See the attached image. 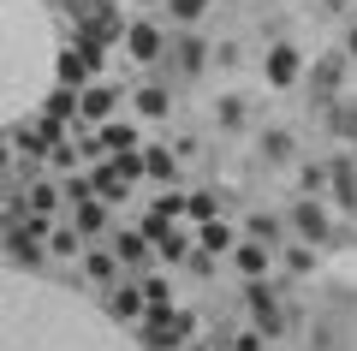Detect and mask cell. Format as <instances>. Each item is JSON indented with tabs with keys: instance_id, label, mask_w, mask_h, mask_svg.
Wrapping results in <instances>:
<instances>
[{
	"instance_id": "6da1fadb",
	"label": "cell",
	"mask_w": 357,
	"mask_h": 351,
	"mask_svg": "<svg viewBox=\"0 0 357 351\" xmlns=\"http://www.w3.org/2000/svg\"><path fill=\"white\" fill-rule=\"evenodd\" d=\"M0 351H143L126 327L72 286L0 268Z\"/></svg>"
},
{
	"instance_id": "7a4b0ae2",
	"label": "cell",
	"mask_w": 357,
	"mask_h": 351,
	"mask_svg": "<svg viewBox=\"0 0 357 351\" xmlns=\"http://www.w3.org/2000/svg\"><path fill=\"white\" fill-rule=\"evenodd\" d=\"M54 24L42 0H0V126L30 113L54 84Z\"/></svg>"
},
{
	"instance_id": "3957f363",
	"label": "cell",
	"mask_w": 357,
	"mask_h": 351,
	"mask_svg": "<svg viewBox=\"0 0 357 351\" xmlns=\"http://www.w3.org/2000/svg\"><path fill=\"white\" fill-rule=\"evenodd\" d=\"M298 72H304V54H298V48H286V42H280V48L268 54V84H274V89H292Z\"/></svg>"
},
{
	"instance_id": "277c9868",
	"label": "cell",
	"mask_w": 357,
	"mask_h": 351,
	"mask_svg": "<svg viewBox=\"0 0 357 351\" xmlns=\"http://www.w3.org/2000/svg\"><path fill=\"white\" fill-rule=\"evenodd\" d=\"M119 42H126V54H131L137 66L161 54V30H155V24H126V30H119Z\"/></svg>"
},
{
	"instance_id": "5b68a950",
	"label": "cell",
	"mask_w": 357,
	"mask_h": 351,
	"mask_svg": "<svg viewBox=\"0 0 357 351\" xmlns=\"http://www.w3.org/2000/svg\"><path fill=\"white\" fill-rule=\"evenodd\" d=\"M232 262H238V274H244V280H262V274H268V262H274V251H268V244L238 239V244H232Z\"/></svg>"
},
{
	"instance_id": "8992f818",
	"label": "cell",
	"mask_w": 357,
	"mask_h": 351,
	"mask_svg": "<svg viewBox=\"0 0 357 351\" xmlns=\"http://www.w3.org/2000/svg\"><path fill=\"white\" fill-rule=\"evenodd\" d=\"M107 315H114L119 327H126V322H143V315H149V298H143L137 286H119L114 298H107Z\"/></svg>"
},
{
	"instance_id": "52a82bcc",
	"label": "cell",
	"mask_w": 357,
	"mask_h": 351,
	"mask_svg": "<svg viewBox=\"0 0 357 351\" xmlns=\"http://www.w3.org/2000/svg\"><path fill=\"white\" fill-rule=\"evenodd\" d=\"M107 113H114V89H84V96H77V119L102 126Z\"/></svg>"
},
{
	"instance_id": "ba28073f",
	"label": "cell",
	"mask_w": 357,
	"mask_h": 351,
	"mask_svg": "<svg viewBox=\"0 0 357 351\" xmlns=\"http://www.w3.org/2000/svg\"><path fill=\"white\" fill-rule=\"evenodd\" d=\"M298 232H304V239H328V209H321V202H298Z\"/></svg>"
},
{
	"instance_id": "9c48e42d",
	"label": "cell",
	"mask_w": 357,
	"mask_h": 351,
	"mask_svg": "<svg viewBox=\"0 0 357 351\" xmlns=\"http://www.w3.org/2000/svg\"><path fill=\"white\" fill-rule=\"evenodd\" d=\"M250 315H256V327H268V334H280V304L268 298V292H262V286H256V292H250Z\"/></svg>"
},
{
	"instance_id": "30bf717a",
	"label": "cell",
	"mask_w": 357,
	"mask_h": 351,
	"mask_svg": "<svg viewBox=\"0 0 357 351\" xmlns=\"http://www.w3.org/2000/svg\"><path fill=\"white\" fill-rule=\"evenodd\" d=\"M137 113L143 119H167V113H173V96H167V89H137Z\"/></svg>"
},
{
	"instance_id": "8fae6325",
	"label": "cell",
	"mask_w": 357,
	"mask_h": 351,
	"mask_svg": "<svg viewBox=\"0 0 357 351\" xmlns=\"http://www.w3.org/2000/svg\"><path fill=\"white\" fill-rule=\"evenodd\" d=\"M102 149H137V131H131V126H114V119H107V126H102Z\"/></svg>"
},
{
	"instance_id": "7c38bea8",
	"label": "cell",
	"mask_w": 357,
	"mask_h": 351,
	"mask_svg": "<svg viewBox=\"0 0 357 351\" xmlns=\"http://www.w3.org/2000/svg\"><path fill=\"white\" fill-rule=\"evenodd\" d=\"M42 101H48V119H72V113H77V96H72V89H48Z\"/></svg>"
},
{
	"instance_id": "4fadbf2b",
	"label": "cell",
	"mask_w": 357,
	"mask_h": 351,
	"mask_svg": "<svg viewBox=\"0 0 357 351\" xmlns=\"http://www.w3.org/2000/svg\"><path fill=\"white\" fill-rule=\"evenodd\" d=\"M262 155H268V161H274V167H286V161H292V137H286V131H268Z\"/></svg>"
},
{
	"instance_id": "5bb4252c",
	"label": "cell",
	"mask_w": 357,
	"mask_h": 351,
	"mask_svg": "<svg viewBox=\"0 0 357 351\" xmlns=\"http://www.w3.org/2000/svg\"><path fill=\"white\" fill-rule=\"evenodd\" d=\"M30 209H36V214H54V209H60V191H54L48 179H36V191H30Z\"/></svg>"
},
{
	"instance_id": "9a60e30c",
	"label": "cell",
	"mask_w": 357,
	"mask_h": 351,
	"mask_svg": "<svg viewBox=\"0 0 357 351\" xmlns=\"http://www.w3.org/2000/svg\"><path fill=\"white\" fill-rule=\"evenodd\" d=\"M126 185H131V179H126V173H119V167H107V173H102V179H96V191H102V197H107V202H114V197H126Z\"/></svg>"
},
{
	"instance_id": "2e32d148",
	"label": "cell",
	"mask_w": 357,
	"mask_h": 351,
	"mask_svg": "<svg viewBox=\"0 0 357 351\" xmlns=\"http://www.w3.org/2000/svg\"><path fill=\"white\" fill-rule=\"evenodd\" d=\"M232 244H238V239H232V226H203V251H232Z\"/></svg>"
},
{
	"instance_id": "e0dca14e",
	"label": "cell",
	"mask_w": 357,
	"mask_h": 351,
	"mask_svg": "<svg viewBox=\"0 0 357 351\" xmlns=\"http://www.w3.org/2000/svg\"><path fill=\"white\" fill-rule=\"evenodd\" d=\"M215 113H220V126H244V96H220Z\"/></svg>"
},
{
	"instance_id": "ac0fdd59",
	"label": "cell",
	"mask_w": 357,
	"mask_h": 351,
	"mask_svg": "<svg viewBox=\"0 0 357 351\" xmlns=\"http://www.w3.org/2000/svg\"><path fill=\"white\" fill-rule=\"evenodd\" d=\"M143 173H155V179H173V155H167V149H143Z\"/></svg>"
},
{
	"instance_id": "d6986e66",
	"label": "cell",
	"mask_w": 357,
	"mask_h": 351,
	"mask_svg": "<svg viewBox=\"0 0 357 351\" xmlns=\"http://www.w3.org/2000/svg\"><path fill=\"white\" fill-rule=\"evenodd\" d=\"M143 251H149V239H143V232H126V239H119V262H137Z\"/></svg>"
},
{
	"instance_id": "ffe728a7",
	"label": "cell",
	"mask_w": 357,
	"mask_h": 351,
	"mask_svg": "<svg viewBox=\"0 0 357 351\" xmlns=\"http://www.w3.org/2000/svg\"><path fill=\"white\" fill-rule=\"evenodd\" d=\"M48 251L54 256H77V232H66V226H60V232H48Z\"/></svg>"
},
{
	"instance_id": "44dd1931",
	"label": "cell",
	"mask_w": 357,
	"mask_h": 351,
	"mask_svg": "<svg viewBox=\"0 0 357 351\" xmlns=\"http://www.w3.org/2000/svg\"><path fill=\"white\" fill-rule=\"evenodd\" d=\"M114 262H119V256L96 251V256H89V280H114Z\"/></svg>"
},
{
	"instance_id": "7402d4cb",
	"label": "cell",
	"mask_w": 357,
	"mask_h": 351,
	"mask_svg": "<svg viewBox=\"0 0 357 351\" xmlns=\"http://www.w3.org/2000/svg\"><path fill=\"white\" fill-rule=\"evenodd\" d=\"M178 66H185V72H203V42H185V48H178Z\"/></svg>"
},
{
	"instance_id": "603a6c76",
	"label": "cell",
	"mask_w": 357,
	"mask_h": 351,
	"mask_svg": "<svg viewBox=\"0 0 357 351\" xmlns=\"http://www.w3.org/2000/svg\"><path fill=\"white\" fill-rule=\"evenodd\" d=\"M203 13H208V0H173V18H185V24L203 18Z\"/></svg>"
},
{
	"instance_id": "cb8c5ba5",
	"label": "cell",
	"mask_w": 357,
	"mask_h": 351,
	"mask_svg": "<svg viewBox=\"0 0 357 351\" xmlns=\"http://www.w3.org/2000/svg\"><path fill=\"white\" fill-rule=\"evenodd\" d=\"M185 209H191L197 221H208V214H215V197H208V191H197V197H185Z\"/></svg>"
},
{
	"instance_id": "d4e9b609",
	"label": "cell",
	"mask_w": 357,
	"mask_h": 351,
	"mask_svg": "<svg viewBox=\"0 0 357 351\" xmlns=\"http://www.w3.org/2000/svg\"><path fill=\"white\" fill-rule=\"evenodd\" d=\"M298 185H304V191H321V185H328V167H304V173H298Z\"/></svg>"
},
{
	"instance_id": "484cf974",
	"label": "cell",
	"mask_w": 357,
	"mask_h": 351,
	"mask_svg": "<svg viewBox=\"0 0 357 351\" xmlns=\"http://www.w3.org/2000/svg\"><path fill=\"white\" fill-rule=\"evenodd\" d=\"M286 262H292V268H316V251H310V244H292V256H286Z\"/></svg>"
},
{
	"instance_id": "4316f807",
	"label": "cell",
	"mask_w": 357,
	"mask_h": 351,
	"mask_svg": "<svg viewBox=\"0 0 357 351\" xmlns=\"http://www.w3.org/2000/svg\"><path fill=\"white\" fill-rule=\"evenodd\" d=\"M215 54H220V66H238V60H244V48H238V42H220Z\"/></svg>"
},
{
	"instance_id": "83f0119b",
	"label": "cell",
	"mask_w": 357,
	"mask_h": 351,
	"mask_svg": "<svg viewBox=\"0 0 357 351\" xmlns=\"http://www.w3.org/2000/svg\"><path fill=\"white\" fill-rule=\"evenodd\" d=\"M232 345H238V351H262V334H238Z\"/></svg>"
},
{
	"instance_id": "f1b7e54d",
	"label": "cell",
	"mask_w": 357,
	"mask_h": 351,
	"mask_svg": "<svg viewBox=\"0 0 357 351\" xmlns=\"http://www.w3.org/2000/svg\"><path fill=\"white\" fill-rule=\"evenodd\" d=\"M6 155H13V143H6V137H0V167H6Z\"/></svg>"
},
{
	"instance_id": "f546056e",
	"label": "cell",
	"mask_w": 357,
	"mask_h": 351,
	"mask_svg": "<svg viewBox=\"0 0 357 351\" xmlns=\"http://www.w3.org/2000/svg\"><path fill=\"white\" fill-rule=\"evenodd\" d=\"M351 60H357V30H351Z\"/></svg>"
}]
</instances>
